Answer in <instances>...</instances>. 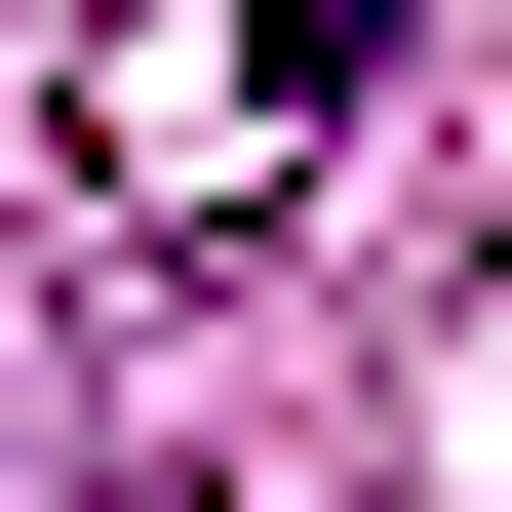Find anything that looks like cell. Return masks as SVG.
<instances>
[{"mask_svg":"<svg viewBox=\"0 0 512 512\" xmlns=\"http://www.w3.org/2000/svg\"><path fill=\"white\" fill-rule=\"evenodd\" d=\"M316 79H355V40H119V79H79V158L197 197V158H276V119H316Z\"/></svg>","mask_w":512,"mask_h":512,"instance_id":"obj_1","label":"cell"}]
</instances>
